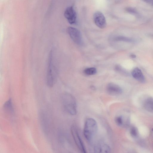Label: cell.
<instances>
[{
	"label": "cell",
	"instance_id": "6da1fadb",
	"mask_svg": "<svg viewBox=\"0 0 153 153\" xmlns=\"http://www.w3.org/2000/svg\"><path fill=\"white\" fill-rule=\"evenodd\" d=\"M62 100L66 111L72 115H76L77 113L76 103L73 96L68 93H64L62 96Z\"/></svg>",
	"mask_w": 153,
	"mask_h": 153
},
{
	"label": "cell",
	"instance_id": "7a4b0ae2",
	"mask_svg": "<svg viewBox=\"0 0 153 153\" xmlns=\"http://www.w3.org/2000/svg\"><path fill=\"white\" fill-rule=\"evenodd\" d=\"M98 129L96 120L92 118L87 119L85 123L83 128V134L85 139L90 141L96 134Z\"/></svg>",
	"mask_w": 153,
	"mask_h": 153
},
{
	"label": "cell",
	"instance_id": "3957f363",
	"mask_svg": "<svg viewBox=\"0 0 153 153\" xmlns=\"http://www.w3.org/2000/svg\"><path fill=\"white\" fill-rule=\"evenodd\" d=\"M56 76V68L51 57L48 63L46 74V83L48 87H51L54 85Z\"/></svg>",
	"mask_w": 153,
	"mask_h": 153
},
{
	"label": "cell",
	"instance_id": "277c9868",
	"mask_svg": "<svg viewBox=\"0 0 153 153\" xmlns=\"http://www.w3.org/2000/svg\"><path fill=\"white\" fill-rule=\"evenodd\" d=\"M71 131L75 144L79 150L82 153H87L85 146L76 128L74 126L72 127Z\"/></svg>",
	"mask_w": 153,
	"mask_h": 153
},
{
	"label": "cell",
	"instance_id": "5b68a950",
	"mask_svg": "<svg viewBox=\"0 0 153 153\" xmlns=\"http://www.w3.org/2000/svg\"><path fill=\"white\" fill-rule=\"evenodd\" d=\"M67 31L71 38L75 43L78 45L82 44V36L79 30L75 28L69 27Z\"/></svg>",
	"mask_w": 153,
	"mask_h": 153
},
{
	"label": "cell",
	"instance_id": "8992f818",
	"mask_svg": "<svg viewBox=\"0 0 153 153\" xmlns=\"http://www.w3.org/2000/svg\"><path fill=\"white\" fill-rule=\"evenodd\" d=\"M64 15L70 24H73L75 23L76 20V14L72 6L67 8L64 12Z\"/></svg>",
	"mask_w": 153,
	"mask_h": 153
},
{
	"label": "cell",
	"instance_id": "52a82bcc",
	"mask_svg": "<svg viewBox=\"0 0 153 153\" xmlns=\"http://www.w3.org/2000/svg\"><path fill=\"white\" fill-rule=\"evenodd\" d=\"M93 19L95 25L100 28H104L106 25L105 18L101 12H96L93 15Z\"/></svg>",
	"mask_w": 153,
	"mask_h": 153
},
{
	"label": "cell",
	"instance_id": "ba28073f",
	"mask_svg": "<svg viewBox=\"0 0 153 153\" xmlns=\"http://www.w3.org/2000/svg\"><path fill=\"white\" fill-rule=\"evenodd\" d=\"M106 91L108 94L113 95L120 94L122 92V89L120 87L113 83L108 84L106 87Z\"/></svg>",
	"mask_w": 153,
	"mask_h": 153
},
{
	"label": "cell",
	"instance_id": "9c48e42d",
	"mask_svg": "<svg viewBox=\"0 0 153 153\" xmlns=\"http://www.w3.org/2000/svg\"><path fill=\"white\" fill-rule=\"evenodd\" d=\"M94 152V153H110L111 149L108 145L104 143L95 146Z\"/></svg>",
	"mask_w": 153,
	"mask_h": 153
},
{
	"label": "cell",
	"instance_id": "30bf717a",
	"mask_svg": "<svg viewBox=\"0 0 153 153\" xmlns=\"http://www.w3.org/2000/svg\"><path fill=\"white\" fill-rule=\"evenodd\" d=\"M131 74L133 77L141 82L145 81V78L141 70L138 68H134L132 71Z\"/></svg>",
	"mask_w": 153,
	"mask_h": 153
},
{
	"label": "cell",
	"instance_id": "8fae6325",
	"mask_svg": "<svg viewBox=\"0 0 153 153\" xmlns=\"http://www.w3.org/2000/svg\"><path fill=\"white\" fill-rule=\"evenodd\" d=\"M3 108L4 110L9 114H12L14 112V109L12 100L9 99L4 104Z\"/></svg>",
	"mask_w": 153,
	"mask_h": 153
},
{
	"label": "cell",
	"instance_id": "7c38bea8",
	"mask_svg": "<svg viewBox=\"0 0 153 153\" xmlns=\"http://www.w3.org/2000/svg\"><path fill=\"white\" fill-rule=\"evenodd\" d=\"M144 106L146 109L148 111H153V99L149 98L146 100Z\"/></svg>",
	"mask_w": 153,
	"mask_h": 153
},
{
	"label": "cell",
	"instance_id": "4fadbf2b",
	"mask_svg": "<svg viewBox=\"0 0 153 153\" xmlns=\"http://www.w3.org/2000/svg\"><path fill=\"white\" fill-rule=\"evenodd\" d=\"M97 69L94 67H90L85 68L84 70V74L88 75H92L95 74L97 73Z\"/></svg>",
	"mask_w": 153,
	"mask_h": 153
},
{
	"label": "cell",
	"instance_id": "5bb4252c",
	"mask_svg": "<svg viewBox=\"0 0 153 153\" xmlns=\"http://www.w3.org/2000/svg\"><path fill=\"white\" fill-rule=\"evenodd\" d=\"M130 132L131 136L134 137H136L138 134L137 130L134 127H132L131 128Z\"/></svg>",
	"mask_w": 153,
	"mask_h": 153
},
{
	"label": "cell",
	"instance_id": "9a60e30c",
	"mask_svg": "<svg viewBox=\"0 0 153 153\" xmlns=\"http://www.w3.org/2000/svg\"><path fill=\"white\" fill-rule=\"evenodd\" d=\"M117 124L119 126H122L123 124V120L122 117L118 116L117 117L115 120Z\"/></svg>",
	"mask_w": 153,
	"mask_h": 153
},
{
	"label": "cell",
	"instance_id": "2e32d148",
	"mask_svg": "<svg viewBox=\"0 0 153 153\" xmlns=\"http://www.w3.org/2000/svg\"><path fill=\"white\" fill-rule=\"evenodd\" d=\"M145 1L153 5V0H146Z\"/></svg>",
	"mask_w": 153,
	"mask_h": 153
},
{
	"label": "cell",
	"instance_id": "e0dca14e",
	"mask_svg": "<svg viewBox=\"0 0 153 153\" xmlns=\"http://www.w3.org/2000/svg\"><path fill=\"white\" fill-rule=\"evenodd\" d=\"M152 131L153 132V128H152Z\"/></svg>",
	"mask_w": 153,
	"mask_h": 153
}]
</instances>
